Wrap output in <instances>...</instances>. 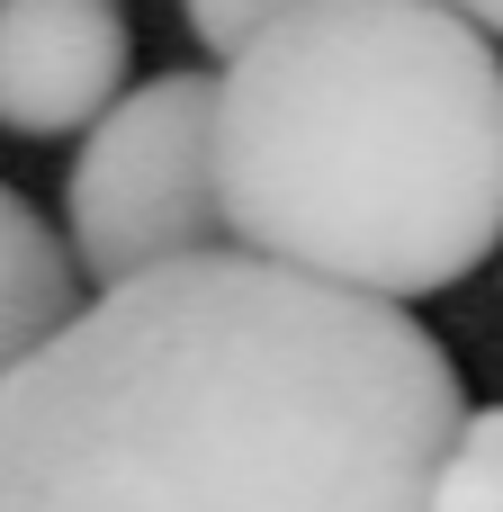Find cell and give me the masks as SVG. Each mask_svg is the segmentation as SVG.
<instances>
[{
    "label": "cell",
    "instance_id": "6da1fadb",
    "mask_svg": "<svg viewBox=\"0 0 503 512\" xmlns=\"http://www.w3.org/2000/svg\"><path fill=\"white\" fill-rule=\"evenodd\" d=\"M468 423L405 306L189 252L90 288L0 387V512H432Z\"/></svg>",
    "mask_w": 503,
    "mask_h": 512
},
{
    "label": "cell",
    "instance_id": "7a4b0ae2",
    "mask_svg": "<svg viewBox=\"0 0 503 512\" xmlns=\"http://www.w3.org/2000/svg\"><path fill=\"white\" fill-rule=\"evenodd\" d=\"M225 243L378 306L503 243V45L441 0H306L216 81Z\"/></svg>",
    "mask_w": 503,
    "mask_h": 512
},
{
    "label": "cell",
    "instance_id": "3957f363",
    "mask_svg": "<svg viewBox=\"0 0 503 512\" xmlns=\"http://www.w3.org/2000/svg\"><path fill=\"white\" fill-rule=\"evenodd\" d=\"M63 252L90 288L144 279L189 252H225L216 207V81L153 72L117 90L63 171Z\"/></svg>",
    "mask_w": 503,
    "mask_h": 512
},
{
    "label": "cell",
    "instance_id": "277c9868",
    "mask_svg": "<svg viewBox=\"0 0 503 512\" xmlns=\"http://www.w3.org/2000/svg\"><path fill=\"white\" fill-rule=\"evenodd\" d=\"M135 72L117 0H0V135H90Z\"/></svg>",
    "mask_w": 503,
    "mask_h": 512
},
{
    "label": "cell",
    "instance_id": "5b68a950",
    "mask_svg": "<svg viewBox=\"0 0 503 512\" xmlns=\"http://www.w3.org/2000/svg\"><path fill=\"white\" fill-rule=\"evenodd\" d=\"M72 306H81V270H72L63 234L36 216L27 189L0 180V387H9V369H18Z\"/></svg>",
    "mask_w": 503,
    "mask_h": 512
},
{
    "label": "cell",
    "instance_id": "8992f818",
    "mask_svg": "<svg viewBox=\"0 0 503 512\" xmlns=\"http://www.w3.org/2000/svg\"><path fill=\"white\" fill-rule=\"evenodd\" d=\"M432 512H503V405H468V423L441 459Z\"/></svg>",
    "mask_w": 503,
    "mask_h": 512
},
{
    "label": "cell",
    "instance_id": "52a82bcc",
    "mask_svg": "<svg viewBox=\"0 0 503 512\" xmlns=\"http://www.w3.org/2000/svg\"><path fill=\"white\" fill-rule=\"evenodd\" d=\"M288 9H306V0H180L189 36H198L207 54H225V63H234V54H243L261 27H279Z\"/></svg>",
    "mask_w": 503,
    "mask_h": 512
},
{
    "label": "cell",
    "instance_id": "ba28073f",
    "mask_svg": "<svg viewBox=\"0 0 503 512\" xmlns=\"http://www.w3.org/2000/svg\"><path fill=\"white\" fill-rule=\"evenodd\" d=\"M441 9H459L468 27H486V36H495V45H503V0H441Z\"/></svg>",
    "mask_w": 503,
    "mask_h": 512
}]
</instances>
